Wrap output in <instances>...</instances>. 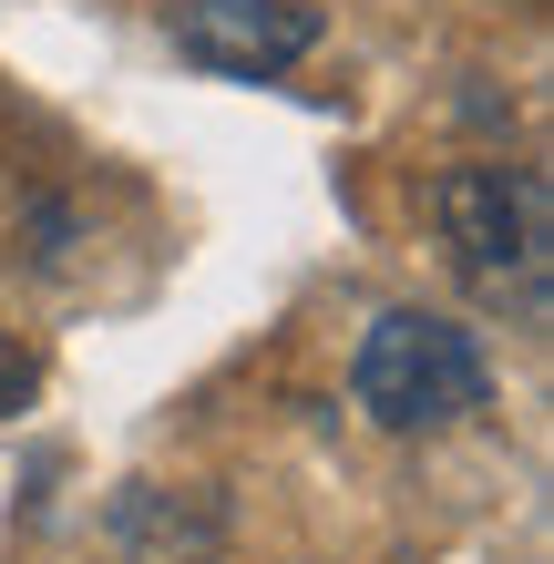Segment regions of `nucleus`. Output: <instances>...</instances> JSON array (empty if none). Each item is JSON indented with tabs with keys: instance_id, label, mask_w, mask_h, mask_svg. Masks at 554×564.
<instances>
[{
	"instance_id": "obj_1",
	"label": "nucleus",
	"mask_w": 554,
	"mask_h": 564,
	"mask_svg": "<svg viewBox=\"0 0 554 564\" xmlns=\"http://www.w3.org/2000/svg\"><path fill=\"white\" fill-rule=\"evenodd\" d=\"M432 226H442V257L482 308L503 318H544L554 308V195L534 164H452L432 185Z\"/></svg>"
},
{
	"instance_id": "obj_2",
	"label": "nucleus",
	"mask_w": 554,
	"mask_h": 564,
	"mask_svg": "<svg viewBox=\"0 0 554 564\" xmlns=\"http://www.w3.org/2000/svg\"><path fill=\"white\" fill-rule=\"evenodd\" d=\"M349 401L380 431H452L493 401V359H482L472 328H452L432 308H390L370 318L360 359H349Z\"/></svg>"
},
{
	"instance_id": "obj_3",
	"label": "nucleus",
	"mask_w": 554,
	"mask_h": 564,
	"mask_svg": "<svg viewBox=\"0 0 554 564\" xmlns=\"http://www.w3.org/2000/svg\"><path fill=\"white\" fill-rule=\"evenodd\" d=\"M165 31H175V52L195 73H216V83H278L287 62L318 52L308 0H185Z\"/></svg>"
},
{
	"instance_id": "obj_4",
	"label": "nucleus",
	"mask_w": 554,
	"mask_h": 564,
	"mask_svg": "<svg viewBox=\"0 0 554 564\" xmlns=\"http://www.w3.org/2000/svg\"><path fill=\"white\" fill-rule=\"evenodd\" d=\"M21 390H31V359H21V349H0V411H11Z\"/></svg>"
}]
</instances>
